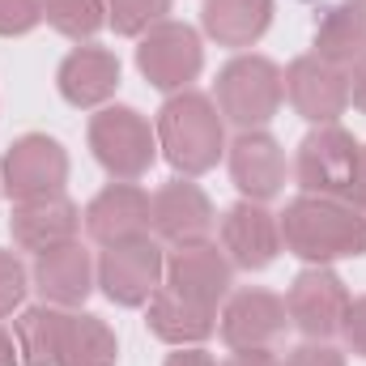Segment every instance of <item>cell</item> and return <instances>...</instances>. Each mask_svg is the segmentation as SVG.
<instances>
[{"instance_id": "6da1fadb", "label": "cell", "mask_w": 366, "mask_h": 366, "mask_svg": "<svg viewBox=\"0 0 366 366\" xmlns=\"http://www.w3.org/2000/svg\"><path fill=\"white\" fill-rule=\"evenodd\" d=\"M281 222V247L302 264H332L366 256V213L354 200L332 196H294Z\"/></svg>"}, {"instance_id": "7a4b0ae2", "label": "cell", "mask_w": 366, "mask_h": 366, "mask_svg": "<svg viewBox=\"0 0 366 366\" xmlns=\"http://www.w3.org/2000/svg\"><path fill=\"white\" fill-rule=\"evenodd\" d=\"M154 132H158V154L183 179H196L226 158V119L217 102L200 90L171 94L154 119Z\"/></svg>"}, {"instance_id": "3957f363", "label": "cell", "mask_w": 366, "mask_h": 366, "mask_svg": "<svg viewBox=\"0 0 366 366\" xmlns=\"http://www.w3.org/2000/svg\"><path fill=\"white\" fill-rule=\"evenodd\" d=\"M213 102L222 119H230L239 132L264 128L285 102V73L277 69L269 56L239 51L213 81Z\"/></svg>"}, {"instance_id": "277c9868", "label": "cell", "mask_w": 366, "mask_h": 366, "mask_svg": "<svg viewBox=\"0 0 366 366\" xmlns=\"http://www.w3.org/2000/svg\"><path fill=\"white\" fill-rule=\"evenodd\" d=\"M90 154L94 162L111 175V179L137 183L141 175H149V167L158 162V132L154 124L137 111V107H102L98 115H90Z\"/></svg>"}, {"instance_id": "5b68a950", "label": "cell", "mask_w": 366, "mask_h": 366, "mask_svg": "<svg viewBox=\"0 0 366 366\" xmlns=\"http://www.w3.org/2000/svg\"><path fill=\"white\" fill-rule=\"evenodd\" d=\"M358 171H362V141H354V132L341 124H320L315 132L302 137L294 154V179L302 196L354 200Z\"/></svg>"}, {"instance_id": "8992f818", "label": "cell", "mask_w": 366, "mask_h": 366, "mask_svg": "<svg viewBox=\"0 0 366 366\" xmlns=\"http://www.w3.org/2000/svg\"><path fill=\"white\" fill-rule=\"evenodd\" d=\"M137 69L141 77L162 94H179L192 90V81L200 77L204 69V47H200V34L187 26V21H158L149 26L141 39H137Z\"/></svg>"}, {"instance_id": "52a82bcc", "label": "cell", "mask_w": 366, "mask_h": 366, "mask_svg": "<svg viewBox=\"0 0 366 366\" xmlns=\"http://www.w3.org/2000/svg\"><path fill=\"white\" fill-rule=\"evenodd\" d=\"M162 277H167V252L154 234L102 247L98 256V290L115 307H145L162 285Z\"/></svg>"}, {"instance_id": "ba28073f", "label": "cell", "mask_w": 366, "mask_h": 366, "mask_svg": "<svg viewBox=\"0 0 366 366\" xmlns=\"http://www.w3.org/2000/svg\"><path fill=\"white\" fill-rule=\"evenodd\" d=\"M69 183V149L47 137V132H26L4 149L0 162V187L4 196L17 200H39V196H56Z\"/></svg>"}, {"instance_id": "9c48e42d", "label": "cell", "mask_w": 366, "mask_h": 366, "mask_svg": "<svg viewBox=\"0 0 366 366\" xmlns=\"http://www.w3.org/2000/svg\"><path fill=\"white\" fill-rule=\"evenodd\" d=\"M285 311H290V324L307 337V341H328L341 332L345 324V311H350V290L337 269L328 264H307L302 273L290 281V294H285Z\"/></svg>"}, {"instance_id": "30bf717a", "label": "cell", "mask_w": 366, "mask_h": 366, "mask_svg": "<svg viewBox=\"0 0 366 366\" xmlns=\"http://www.w3.org/2000/svg\"><path fill=\"white\" fill-rule=\"evenodd\" d=\"M217 226V209L204 196V187L192 179H171L149 196V230L158 243L187 247V243H204Z\"/></svg>"}, {"instance_id": "8fae6325", "label": "cell", "mask_w": 366, "mask_h": 366, "mask_svg": "<svg viewBox=\"0 0 366 366\" xmlns=\"http://www.w3.org/2000/svg\"><path fill=\"white\" fill-rule=\"evenodd\" d=\"M290 328V311L285 298H277L273 290L247 285L234 290L217 315V332L230 350H273Z\"/></svg>"}, {"instance_id": "7c38bea8", "label": "cell", "mask_w": 366, "mask_h": 366, "mask_svg": "<svg viewBox=\"0 0 366 366\" xmlns=\"http://www.w3.org/2000/svg\"><path fill=\"white\" fill-rule=\"evenodd\" d=\"M285 98L307 124H337L350 107V69H337L320 56H298L285 69Z\"/></svg>"}, {"instance_id": "4fadbf2b", "label": "cell", "mask_w": 366, "mask_h": 366, "mask_svg": "<svg viewBox=\"0 0 366 366\" xmlns=\"http://www.w3.org/2000/svg\"><path fill=\"white\" fill-rule=\"evenodd\" d=\"M226 162H230V179L239 187V196L256 200V204H269L273 196H281L285 175H290L281 141H277L273 132H264V128L239 132L226 145Z\"/></svg>"}, {"instance_id": "5bb4252c", "label": "cell", "mask_w": 366, "mask_h": 366, "mask_svg": "<svg viewBox=\"0 0 366 366\" xmlns=\"http://www.w3.org/2000/svg\"><path fill=\"white\" fill-rule=\"evenodd\" d=\"M217 234H222V252L230 256L234 269L260 273L281 256V222H277V213H269V204H256V200L230 204L217 222Z\"/></svg>"}, {"instance_id": "9a60e30c", "label": "cell", "mask_w": 366, "mask_h": 366, "mask_svg": "<svg viewBox=\"0 0 366 366\" xmlns=\"http://www.w3.org/2000/svg\"><path fill=\"white\" fill-rule=\"evenodd\" d=\"M167 285L200 302V307H213L230 298V285H234V264L230 256L217 247V243H187V247H175L167 256Z\"/></svg>"}, {"instance_id": "2e32d148", "label": "cell", "mask_w": 366, "mask_h": 366, "mask_svg": "<svg viewBox=\"0 0 366 366\" xmlns=\"http://www.w3.org/2000/svg\"><path fill=\"white\" fill-rule=\"evenodd\" d=\"M86 230L98 247H115L128 239L149 234V192L137 183H107L90 204H86Z\"/></svg>"}, {"instance_id": "e0dca14e", "label": "cell", "mask_w": 366, "mask_h": 366, "mask_svg": "<svg viewBox=\"0 0 366 366\" xmlns=\"http://www.w3.org/2000/svg\"><path fill=\"white\" fill-rule=\"evenodd\" d=\"M34 290L43 294V302L51 307H81L98 285V264H94L90 247H81V239L47 247L34 256Z\"/></svg>"}, {"instance_id": "ac0fdd59", "label": "cell", "mask_w": 366, "mask_h": 366, "mask_svg": "<svg viewBox=\"0 0 366 366\" xmlns=\"http://www.w3.org/2000/svg\"><path fill=\"white\" fill-rule=\"evenodd\" d=\"M81 209L77 200H69L64 192L56 196H39V200H17L13 204V217H9V234L21 252H47V247H60V243H73L77 230H81Z\"/></svg>"}, {"instance_id": "d6986e66", "label": "cell", "mask_w": 366, "mask_h": 366, "mask_svg": "<svg viewBox=\"0 0 366 366\" xmlns=\"http://www.w3.org/2000/svg\"><path fill=\"white\" fill-rule=\"evenodd\" d=\"M56 90L69 107H107L119 90V56L111 47H73L56 69Z\"/></svg>"}, {"instance_id": "ffe728a7", "label": "cell", "mask_w": 366, "mask_h": 366, "mask_svg": "<svg viewBox=\"0 0 366 366\" xmlns=\"http://www.w3.org/2000/svg\"><path fill=\"white\" fill-rule=\"evenodd\" d=\"M145 324L158 341H167L175 350L179 345H204L217 332V311L175 294L171 285H158L154 298L145 302Z\"/></svg>"}, {"instance_id": "44dd1931", "label": "cell", "mask_w": 366, "mask_h": 366, "mask_svg": "<svg viewBox=\"0 0 366 366\" xmlns=\"http://www.w3.org/2000/svg\"><path fill=\"white\" fill-rule=\"evenodd\" d=\"M277 4L273 0H204L200 9V26L217 47H256L269 26H273Z\"/></svg>"}, {"instance_id": "7402d4cb", "label": "cell", "mask_w": 366, "mask_h": 366, "mask_svg": "<svg viewBox=\"0 0 366 366\" xmlns=\"http://www.w3.org/2000/svg\"><path fill=\"white\" fill-rule=\"evenodd\" d=\"M320 60L337 64V69H350L366 56V0H337L320 26H315V43H311Z\"/></svg>"}, {"instance_id": "603a6c76", "label": "cell", "mask_w": 366, "mask_h": 366, "mask_svg": "<svg viewBox=\"0 0 366 366\" xmlns=\"http://www.w3.org/2000/svg\"><path fill=\"white\" fill-rule=\"evenodd\" d=\"M115 362H119V341H115L111 324L90 315V311H64L56 366H115Z\"/></svg>"}, {"instance_id": "cb8c5ba5", "label": "cell", "mask_w": 366, "mask_h": 366, "mask_svg": "<svg viewBox=\"0 0 366 366\" xmlns=\"http://www.w3.org/2000/svg\"><path fill=\"white\" fill-rule=\"evenodd\" d=\"M60 332H64V307H26L13 324V341L26 366H56L60 358Z\"/></svg>"}, {"instance_id": "d4e9b609", "label": "cell", "mask_w": 366, "mask_h": 366, "mask_svg": "<svg viewBox=\"0 0 366 366\" xmlns=\"http://www.w3.org/2000/svg\"><path fill=\"white\" fill-rule=\"evenodd\" d=\"M43 21L73 43H90L107 26V4L102 0H43Z\"/></svg>"}, {"instance_id": "484cf974", "label": "cell", "mask_w": 366, "mask_h": 366, "mask_svg": "<svg viewBox=\"0 0 366 366\" xmlns=\"http://www.w3.org/2000/svg\"><path fill=\"white\" fill-rule=\"evenodd\" d=\"M102 4H107V26L124 39H141L171 13V0H102Z\"/></svg>"}, {"instance_id": "4316f807", "label": "cell", "mask_w": 366, "mask_h": 366, "mask_svg": "<svg viewBox=\"0 0 366 366\" xmlns=\"http://www.w3.org/2000/svg\"><path fill=\"white\" fill-rule=\"evenodd\" d=\"M26 290H30V273L17 260V252H0V320L26 302Z\"/></svg>"}, {"instance_id": "83f0119b", "label": "cell", "mask_w": 366, "mask_h": 366, "mask_svg": "<svg viewBox=\"0 0 366 366\" xmlns=\"http://www.w3.org/2000/svg\"><path fill=\"white\" fill-rule=\"evenodd\" d=\"M43 21V0H0V39H21Z\"/></svg>"}, {"instance_id": "f1b7e54d", "label": "cell", "mask_w": 366, "mask_h": 366, "mask_svg": "<svg viewBox=\"0 0 366 366\" xmlns=\"http://www.w3.org/2000/svg\"><path fill=\"white\" fill-rule=\"evenodd\" d=\"M281 366H345V354L337 345H328V341H302V345H294L285 354Z\"/></svg>"}, {"instance_id": "f546056e", "label": "cell", "mask_w": 366, "mask_h": 366, "mask_svg": "<svg viewBox=\"0 0 366 366\" xmlns=\"http://www.w3.org/2000/svg\"><path fill=\"white\" fill-rule=\"evenodd\" d=\"M341 337H345V345H350L358 358H366V294L362 298H350V311H345Z\"/></svg>"}, {"instance_id": "4dcf8cb0", "label": "cell", "mask_w": 366, "mask_h": 366, "mask_svg": "<svg viewBox=\"0 0 366 366\" xmlns=\"http://www.w3.org/2000/svg\"><path fill=\"white\" fill-rule=\"evenodd\" d=\"M222 366H281L273 350H230V358Z\"/></svg>"}, {"instance_id": "1f68e13d", "label": "cell", "mask_w": 366, "mask_h": 366, "mask_svg": "<svg viewBox=\"0 0 366 366\" xmlns=\"http://www.w3.org/2000/svg\"><path fill=\"white\" fill-rule=\"evenodd\" d=\"M162 366H217V362H213V354H209V350H200V345H179V350H175Z\"/></svg>"}, {"instance_id": "d6a6232c", "label": "cell", "mask_w": 366, "mask_h": 366, "mask_svg": "<svg viewBox=\"0 0 366 366\" xmlns=\"http://www.w3.org/2000/svg\"><path fill=\"white\" fill-rule=\"evenodd\" d=\"M350 102L366 115V56L358 64H350Z\"/></svg>"}, {"instance_id": "836d02e7", "label": "cell", "mask_w": 366, "mask_h": 366, "mask_svg": "<svg viewBox=\"0 0 366 366\" xmlns=\"http://www.w3.org/2000/svg\"><path fill=\"white\" fill-rule=\"evenodd\" d=\"M17 358H21V354H17V341L0 328V366H17Z\"/></svg>"}, {"instance_id": "e575fe53", "label": "cell", "mask_w": 366, "mask_h": 366, "mask_svg": "<svg viewBox=\"0 0 366 366\" xmlns=\"http://www.w3.org/2000/svg\"><path fill=\"white\" fill-rule=\"evenodd\" d=\"M354 204L366 213V145H362V171H358V192H354Z\"/></svg>"}, {"instance_id": "d590c367", "label": "cell", "mask_w": 366, "mask_h": 366, "mask_svg": "<svg viewBox=\"0 0 366 366\" xmlns=\"http://www.w3.org/2000/svg\"><path fill=\"white\" fill-rule=\"evenodd\" d=\"M0 192H4V187H0Z\"/></svg>"}]
</instances>
